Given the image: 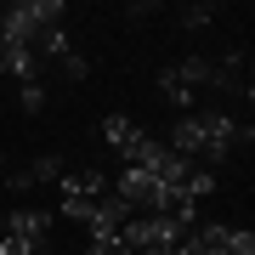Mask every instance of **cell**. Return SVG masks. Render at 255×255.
Listing matches in <instances>:
<instances>
[{
    "label": "cell",
    "instance_id": "cell-12",
    "mask_svg": "<svg viewBox=\"0 0 255 255\" xmlns=\"http://www.w3.org/2000/svg\"><path fill=\"white\" fill-rule=\"evenodd\" d=\"M227 255H255V233L250 227H233L227 233Z\"/></svg>",
    "mask_w": 255,
    "mask_h": 255
},
{
    "label": "cell",
    "instance_id": "cell-13",
    "mask_svg": "<svg viewBox=\"0 0 255 255\" xmlns=\"http://www.w3.org/2000/svg\"><path fill=\"white\" fill-rule=\"evenodd\" d=\"M0 255H46V244H28V238H0Z\"/></svg>",
    "mask_w": 255,
    "mask_h": 255
},
{
    "label": "cell",
    "instance_id": "cell-10",
    "mask_svg": "<svg viewBox=\"0 0 255 255\" xmlns=\"http://www.w3.org/2000/svg\"><path fill=\"white\" fill-rule=\"evenodd\" d=\"M17 97H23V114H40V108H46V80H28V85H17Z\"/></svg>",
    "mask_w": 255,
    "mask_h": 255
},
{
    "label": "cell",
    "instance_id": "cell-14",
    "mask_svg": "<svg viewBox=\"0 0 255 255\" xmlns=\"http://www.w3.org/2000/svg\"><path fill=\"white\" fill-rule=\"evenodd\" d=\"M63 74H68V80H85V74H91V63H85V51H68V57H63Z\"/></svg>",
    "mask_w": 255,
    "mask_h": 255
},
{
    "label": "cell",
    "instance_id": "cell-4",
    "mask_svg": "<svg viewBox=\"0 0 255 255\" xmlns=\"http://www.w3.org/2000/svg\"><path fill=\"white\" fill-rule=\"evenodd\" d=\"M51 210H40V204H17V210H11V216H6V233L11 238H28V244H46V238H51Z\"/></svg>",
    "mask_w": 255,
    "mask_h": 255
},
{
    "label": "cell",
    "instance_id": "cell-5",
    "mask_svg": "<svg viewBox=\"0 0 255 255\" xmlns=\"http://www.w3.org/2000/svg\"><path fill=\"white\" fill-rule=\"evenodd\" d=\"M57 199L97 204V199H108V176H102V170H63V182H57Z\"/></svg>",
    "mask_w": 255,
    "mask_h": 255
},
{
    "label": "cell",
    "instance_id": "cell-11",
    "mask_svg": "<svg viewBox=\"0 0 255 255\" xmlns=\"http://www.w3.org/2000/svg\"><path fill=\"white\" fill-rule=\"evenodd\" d=\"M216 23V6H182V28H210Z\"/></svg>",
    "mask_w": 255,
    "mask_h": 255
},
{
    "label": "cell",
    "instance_id": "cell-9",
    "mask_svg": "<svg viewBox=\"0 0 255 255\" xmlns=\"http://www.w3.org/2000/svg\"><path fill=\"white\" fill-rule=\"evenodd\" d=\"M23 182H28V193H34V187H57V182H63V159L40 153L34 164H23Z\"/></svg>",
    "mask_w": 255,
    "mask_h": 255
},
{
    "label": "cell",
    "instance_id": "cell-8",
    "mask_svg": "<svg viewBox=\"0 0 255 255\" xmlns=\"http://www.w3.org/2000/svg\"><path fill=\"white\" fill-rule=\"evenodd\" d=\"M68 51H74V40H68V23H51V28H40V40H34V57H40V63H63Z\"/></svg>",
    "mask_w": 255,
    "mask_h": 255
},
{
    "label": "cell",
    "instance_id": "cell-6",
    "mask_svg": "<svg viewBox=\"0 0 255 255\" xmlns=\"http://www.w3.org/2000/svg\"><path fill=\"white\" fill-rule=\"evenodd\" d=\"M40 57H34V46H0V80H17V85H28V80H40Z\"/></svg>",
    "mask_w": 255,
    "mask_h": 255
},
{
    "label": "cell",
    "instance_id": "cell-1",
    "mask_svg": "<svg viewBox=\"0 0 255 255\" xmlns=\"http://www.w3.org/2000/svg\"><path fill=\"white\" fill-rule=\"evenodd\" d=\"M63 0H11L6 11H0V46H34L40 28L63 23Z\"/></svg>",
    "mask_w": 255,
    "mask_h": 255
},
{
    "label": "cell",
    "instance_id": "cell-3",
    "mask_svg": "<svg viewBox=\"0 0 255 255\" xmlns=\"http://www.w3.org/2000/svg\"><path fill=\"white\" fill-rule=\"evenodd\" d=\"M250 142V125H238L233 114H199V159H233Z\"/></svg>",
    "mask_w": 255,
    "mask_h": 255
},
{
    "label": "cell",
    "instance_id": "cell-2",
    "mask_svg": "<svg viewBox=\"0 0 255 255\" xmlns=\"http://www.w3.org/2000/svg\"><path fill=\"white\" fill-rule=\"evenodd\" d=\"M199 85H210V63L204 57H182V63L159 68V97L170 108H193L199 102Z\"/></svg>",
    "mask_w": 255,
    "mask_h": 255
},
{
    "label": "cell",
    "instance_id": "cell-15",
    "mask_svg": "<svg viewBox=\"0 0 255 255\" xmlns=\"http://www.w3.org/2000/svg\"><path fill=\"white\" fill-rule=\"evenodd\" d=\"M0 176H6V153H0Z\"/></svg>",
    "mask_w": 255,
    "mask_h": 255
},
{
    "label": "cell",
    "instance_id": "cell-7",
    "mask_svg": "<svg viewBox=\"0 0 255 255\" xmlns=\"http://www.w3.org/2000/svg\"><path fill=\"white\" fill-rule=\"evenodd\" d=\"M210 85H221V91H250V63L244 51H227L210 63Z\"/></svg>",
    "mask_w": 255,
    "mask_h": 255
}]
</instances>
